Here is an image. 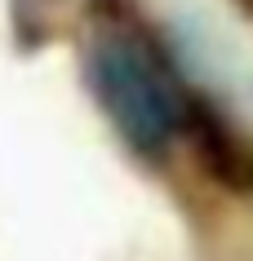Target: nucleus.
Masks as SVG:
<instances>
[{"label":"nucleus","instance_id":"f257e3e1","mask_svg":"<svg viewBox=\"0 0 253 261\" xmlns=\"http://www.w3.org/2000/svg\"><path fill=\"white\" fill-rule=\"evenodd\" d=\"M89 80L102 111L138 151L165 146L178 128V97L165 84L160 67L125 36H102L89 54Z\"/></svg>","mask_w":253,"mask_h":261}]
</instances>
